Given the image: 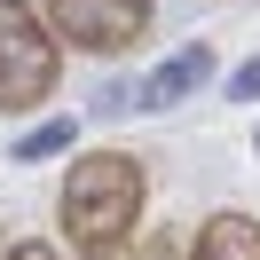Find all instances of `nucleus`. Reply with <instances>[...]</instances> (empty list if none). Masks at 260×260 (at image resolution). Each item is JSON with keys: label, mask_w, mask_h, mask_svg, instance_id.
Listing matches in <instances>:
<instances>
[{"label": "nucleus", "mask_w": 260, "mask_h": 260, "mask_svg": "<svg viewBox=\"0 0 260 260\" xmlns=\"http://www.w3.org/2000/svg\"><path fill=\"white\" fill-rule=\"evenodd\" d=\"M150 213V166L134 150H71L63 189H55V221L79 260H118Z\"/></svg>", "instance_id": "obj_1"}, {"label": "nucleus", "mask_w": 260, "mask_h": 260, "mask_svg": "<svg viewBox=\"0 0 260 260\" xmlns=\"http://www.w3.org/2000/svg\"><path fill=\"white\" fill-rule=\"evenodd\" d=\"M55 79H63V48L40 24V8L32 0H0V111L32 118L55 95Z\"/></svg>", "instance_id": "obj_2"}, {"label": "nucleus", "mask_w": 260, "mask_h": 260, "mask_svg": "<svg viewBox=\"0 0 260 260\" xmlns=\"http://www.w3.org/2000/svg\"><path fill=\"white\" fill-rule=\"evenodd\" d=\"M40 24L55 32V48L79 55H126L134 40H150V0H48Z\"/></svg>", "instance_id": "obj_3"}, {"label": "nucleus", "mask_w": 260, "mask_h": 260, "mask_svg": "<svg viewBox=\"0 0 260 260\" xmlns=\"http://www.w3.org/2000/svg\"><path fill=\"white\" fill-rule=\"evenodd\" d=\"M205 79H213V48H205V40H189V48H174L158 71H142L126 95H134V111H174V103H189Z\"/></svg>", "instance_id": "obj_4"}, {"label": "nucleus", "mask_w": 260, "mask_h": 260, "mask_svg": "<svg viewBox=\"0 0 260 260\" xmlns=\"http://www.w3.org/2000/svg\"><path fill=\"white\" fill-rule=\"evenodd\" d=\"M189 260H260V221H252V213H237V205L205 213L197 237H189Z\"/></svg>", "instance_id": "obj_5"}, {"label": "nucleus", "mask_w": 260, "mask_h": 260, "mask_svg": "<svg viewBox=\"0 0 260 260\" xmlns=\"http://www.w3.org/2000/svg\"><path fill=\"white\" fill-rule=\"evenodd\" d=\"M71 142H79V126H71V118H32V126L16 134V166H40V158H71Z\"/></svg>", "instance_id": "obj_6"}, {"label": "nucleus", "mask_w": 260, "mask_h": 260, "mask_svg": "<svg viewBox=\"0 0 260 260\" xmlns=\"http://www.w3.org/2000/svg\"><path fill=\"white\" fill-rule=\"evenodd\" d=\"M221 95H229V103H260V55H244V63L229 71V79H221Z\"/></svg>", "instance_id": "obj_7"}, {"label": "nucleus", "mask_w": 260, "mask_h": 260, "mask_svg": "<svg viewBox=\"0 0 260 260\" xmlns=\"http://www.w3.org/2000/svg\"><path fill=\"white\" fill-rule=\"evenodd\" d=\"M0 260H63V252H55V244H40V237H24V244H8Z\"/></svg>", "instance_id": "obj_8"}, {"label": "nucleus", "mask_w": 260, "mask_h": 260, "mask_svg": "<svg viewBox=\"0 0 260 260\" xmlns=\"http://www.w3.org/2000/svg\"><path fill=\"white\" fill-rule=\"evenodd\" d=\"M134 260H174V252H166V244H142V252H134Z\"/></svg>", "instance_id": "obj_9"}, {"label": "nucleus", "mask_w": 260, "mask_h": 260, "mask_svg": "<svg viewBox=\"0 0 260 260\" xmlns=\"http://www.w3.org/2000/svg\"><path fill=\"white\" fill-rule=\"evenodd\" d=\"M252 158H260V134H252Z\"/></svg>", "instance_id": "obj_10"}]
</instances>
